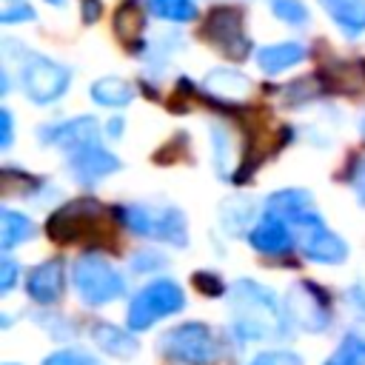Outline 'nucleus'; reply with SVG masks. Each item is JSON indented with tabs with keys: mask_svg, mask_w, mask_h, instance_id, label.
<instances>
[{
	"mask_svg": "<svg viewBox=\"0 0 365 365\" xmlns=\"http://www.w3.org/2000/svg\"><path fill=\"white\" fill-rule=\"evenodd\" d=\"M182 308H185V291L174 279L160 277V279H151L148 285H143L131 297L125 322L137 334V331H148L154 322H160L171 314H180Z\"/></svg>",
	"mask_w": 365,
	"mask_h": 365,
	"instance_id": "obj_7",
	"label": "nucleus"
},
{
	"mask_svg": "<svg viewBox=\"0 0 365 365\" xmlns=\"http://www.w3.org/2000/svg\"><path fill=\"white\" fill-rule=\"evenodd\" d=\"M14 140V125H11V111L3 108L0 111V148H9Z\"/></svg>",
	"mask_w": 365,
	"mask_h": 365,
	"instance_id": "obj_35",
	"label": "nucleus"
},
{
	"mask_svg": "<svg viewBox=\"0 0 365 365\" xmlns=\"http://www.w3.org/2000/svg\"><path fill=\"white\" fill-rule=\"evenodd\" d=\"M348 180H351V188L356 191L359 202H365V157H359V160L354 163V168H351Z\"/></svg>",
	"mask_w": 365,
	"mask_h": 365,
	"instance_id": "obj_34",
	"label": "nucleus"
},
{
	"mask_svg": "<svg viewBox=\"0 0 365 365\" xmlns=\"http://www.w3.org/2000/svg\"><path fill=\"white\" fill-rule=\"evenodd\" d=\"M157 351L180 365H214L222 356V339L205 322H180L160 334Z\"/></svg>",
	"mask_w": 365,
	"mask_h": 365,
	"instance_id": "obj_4",
	"label": "nucleus"
},
{
	"mask_svg": "<svg viewBox=\"0 0 365 365\" xmlns=\"http://www.w3.org/2000/svg\"><path fill=\"white\" fill-rule=\"evenodd\" d=\"M120 131H123V120H111L108 123V134L111 137H120Z\"/></svg>",
	"mask_w": 365,
	"mask_h": 365,
	"instance_id": "obj_38",
	"label": "nucleus"
},
{
	"mask_svg": "<svg viewBox=\"0 0 365 365\" xmlns=\"http://www.w3.org/2000/svg\"><path fill=\"white\" fill-rule=\"evenodd\" d=\"M140 29H143L140 3H137V0H123V3L117 6V11H114V34H117L123 43H128V40H134V37L140 34Z\"/></svg>",
	"mask_w": 365,
	"mask_h": 365,
	"instance_id": "obj_24",
	"label": "nucleus"
},
{
	"mask_svg": "<svg viewBox=\"0 0 365 365\" xmlns=\"http://www.w3.org/2000/svg\"><path fill=\"white\" fill-rule=\"evenodd\" d=\"M202 37L231 60H245L251 54V40L245 37L242 11L234 6H217L202 23Z\"/></svg>",
	"mask_w": 365,
	"mask_h": 365,
	"instance_id": "obj_10",
	"label": "nucleus"
},
{
	"mask_svg": "<svg viewBox=\"0 0 365 365\" xmlns=\"http://www.w3.org/2000/svg\"><path fill=\"white\" fill-rule=\"evenodd\" d=\"M251 365H302V356L285 348H274V351H262L251 359Z\"/></svg>",
	"mask_w": 365,
	"mask_h": 365,
	"instance_id": "obj_30",
	"label": "nucleus"
},
{
	"mask_svg": "<svg viewBox=\"0 0 365 365\" xmlns=\"http://www.w3.org/2000/svg\"><path fill=\"white\" fill-rule=\"evenodd\" d=\"M100 128L94 117H74V120H63V123H51L46 128H40V140L48 145H60L66 151H77L88 143H97Z\"/></svg>",
	"mask_w": 365,
	"mask_h": 365,
	"instance_id": "obj_14",
	"label": "nucleus"
},
{
	"mask_svg": "<svg viewBox=\"0 0 365 365\" xmlns=\"http://www.w3.org/2000/svg\"><path fill=\"white\" fill-rule=\"evenodd\" d=\"M46 3H54V6H60V3H63V0H46Z\"/></svg>",
	"mask_w": 365,
	"mask_h": 365,
	"instance_id": "obj_39",
	"label": "nucleus"
},
{
	"mask_svg": "<svg viewBox=\"0 0 365 365\" xmlns=\"http://www.w3.org/2000/svg\"><path fill=\"white\" fill-rule=\"evenodd\" d=\"M120 214V225L128 228L137 237H148V240H160L168 245H188V220L180 208L165 205V208H145V205H123L117 208Z\"/></svg>",
	"mask_w": 365,
	"mask_h": 365,
	"instance_id": "obj_6",
	"label": "nucleus"
},
{
	"mask_svg": "<svg viewBox=\"0 0 365 365\" xmlns=\"http://www.w3.org/2000/svg\"><path fill=\"white\" fill-rule=\"evenodd\" d=\"M194 285L205 297H222V294H228V285L222 282V277L217 271H194Z\"/></svg>",
	"mask_w": 365,
	"mask_h": 365,
	"instance_id": "obj_29",
	"label": "nucleus"
},
{
	"mask_svg": "<svg viewBox=\"0 0 365 365\" xmlns=\"http://www.w3.org/2000/svg\"><path fill=\"white\" fill-rule=\"evenodd\" d=\"M325 86L336 94H356L365 88V63L362 60H342V63H331L325 71Z\"/></svg>",
	"mask_w": 365,
	"mask_h": 365,
	"instance_id": "obj_17",
	"label": "nucleus"
},
{
	"mask_svg": "<svg viewBox=\"0 0 365 365\" xmlns=\"http://www.w3.org/2000/svg\"><path fill=\"white\" fill-rule=\"evenodd\" d=\"M120 214L108 211L97 200H74L51 211L46 231L57 245H86L88 251L117 242Z\"/></svg>",
	"mask_w": 365,
	"mask_h": 365,
	"instance_id": "obj_3",
	"label": "nucleus"
},
{
	"mask_svg": "<svg viewBox=\"0 0 365 365\" xmlns=\"http://www.w3.org/2000/svg\"><path fill=\"white\" fill-rule=\"evenodd\" d=\"M6 365H14V362H6Z\"/></svg>",
	"mask_w": 365,
	"mask_h": 365,
	"instance_id": "obj_42",
	"label": "nucleus"
},
{
	"mask_svg": "<svg viewBox=\"0 0 365 365\" xmlns=\"http://www.w3.org/2000/svg\"><path fill=\"white\" fill-rule=\"evenodd\" d=\"M285 314L297 328L308 334H325L334 319L328 291L311 279H299L297 285H291L285 297Z\"/></svg>",
	"mask_w": 365,
	"mask_h": 365,
	"instance_id": "obj_8",
	"label": "nucleus"
},
{
	"mask_svg": "<svg viewBox=\"0 0 365 365\" xmlns=\"http://www.w3.org/2000/svg\"><path fill=\"white\" fill-rule=\"evenodd\" d=\"M63 291H66V262L60 257L37 262L26 277V294L37 305H57Z\"/></svg>",
	"mask_w": 365,
	"mask_h": 365,
	"instance_id": "obj_12",
	"label": "nucleus"
},
{
	"mask_svg": "<svg viewBox=\"0 0 365 365\" xmlns=\"http://www.w3.org/2000/svg\"><path fill=\"white\" fill-rule=\"evenodd\" d=\"M325 365H365V339L359 334H348L325 359Z\"/></svg>",
	"mask_w": 365,
	"mask_h": 365,
	"instance_id": "obj_26",
	"label": "nucleus"
},
{
	"mask_svg": "<svg viewBox=\"0 0 365 365\" xmlns=\"http://www.w3.org/2000/svg\"><path fill=\"white\" fill-rule=\"evenodd\" d=\"M359 336H362V339H365V334H359Z\"/></svg>",
	"mask_w": 365,
	"mask_h": 365,
	"instance_id": "obj_41",
	"label": "nucleus"
},
{
	"mask_svg": "<svg viewBox=\"0 0 365 365\" xmlns=\"http://www.w3.org/2000/svg\"><path fill=\"white\" fill-rule=\"evenodd\" d=\"M231 331L240 342H262L285 336L288 314H282L271 288L257 279H237L228 288Z\"/></svg>",
	"mask_w": 365,
	"mask_h": 365,
	"instance_id": "obj_2",
	"label": "nucleus"
},
{
	"mask_svg": "<svg viewBox=\"0 0 365 365\" xmlns=\"http://www.w3.org/2000/svg\"><path fill=\"white\" fill-rule=\"evenodd\" d=\"M148 9L171 23H188L197 17V6L194 0H148Z\"/></svg>",
	"mask_w": 365,
	"mask_h": 365,
	"instance_id": "obj_25",
	"label": "nucleus"
},
{
	"mask_svg": "<svg viewBox=\"0 0 365 365\" xmlns=\"http://www.w3.org/2000/svg\"><path fill=\"white\" fill-rule=\"evenodd\" d=\"M245 240L251 242L254 251L265 254V257H285L297 248L294 242V231L291 225L277 214V211H262V217L251 225V231L245 234Z\"/></svg>",
	"mask_w": 365,
	"mask_h": 365,
	"instance_id": "obj_11",
	"label": "nucleus"
},
{
	"mask_svg": "<svg viewBox=\"0 0 365 365\" xmlns=\"http://www.w3.org/2000/svg\"><path fill=\"white\" fill-rule=\"evenodd\" d=\"M362 131H365V120H362Z\"/></svg>",
	"mask_w": 365,
	"mask_h": 365,
	"instance_id": "obj_40",
	"label": "nucleus"
},
{
	"mask_svg": "<svg viewBox=\"0 0 365 365\" xmlns=\"http://www.w3.org/2000/svg\"><path fill=\"white\" fill-rule=\"evenodd\" d=\"M202 88L220 103H242L251 94V80L234 68H211L202 77Z\"/></svg>",
	"mask_w": 365,
	"mask_h": 365,
	"instance_id": "obj_15",
	"label": "nucleus"
},
{
	"mask_svg": "<svg viewBox=\"0 0 365 365\" xmlns=\"http://www.w3.org/2000/svg\"><path fill=\"white\" fill-rule=\"evenodd\" d=\"M211 143H214V165H217L220 177H228V180H231V174H234L231 168H234L240 160H237V148H234V140H231L228 128L214 125V128H211Z\"/></svg>",
	"mask_w": 365,
	"mask_h": 365,
	"instance_id": "obj_23",
	"label": "nucleus"
},
{
	"mask_svg": "<svg viewBox=\"0 0 365 365\" xmlns=\"http://www.w3.org/2000/svg\"><path fill=\"white\" fill-rule=\"evenodd\" d=\"M348 299H351V305H354V308H359V311L365 314V282L351 285V288H348Z\"/></svg>",
	"mask_w": 365,
	"mask_h": 365,
	"instance_id": "obj_36",
	"label": "nucleus"
},
{
	"mask_svg": "<svg viewBox=\"0 0 365 365\" xmlns=\"http://www.w3.org/2000/svg\"><path fill=\"white\" fill-rule=\"evenodd\" d=\"M100 17V0H83V20L94 23Z\"/></svg>",
	"mask_w": 365,
	"mask_h": 365,
	"instance_id": "obj_37",
	"label": "nucleus"
},
{
	"mask_svg": "<svg viewBox=\"0 0 365 365\" xmlns=\"http://www.w3.org/2000/svg\"><path fill=\"white\" fill-rule=\"evenodd\" d=\"M308 54V48L302 43H274V46H262L257 51V66L265 74H279L297 63H302Z\"/></svg>",
	"mask_w": 365,
	"mask_h": 365,
	"instance_id": "obj_18",
	"label": "nucleus"
},
{
	"mask_svg": "<svg viewBox=\"0 0 365 365\" xmlns=\"http://www.w3.org/2000/svg\"><path fill=\"white\" fill-rule=\"evenodd\" d=\"M43 365H103L100 359H94L91 354L86 351H77V348H60L54 354H48L43 359Z\"/></svg>",
	"mask_w": 365,
	"mask_h": 365,
	"instance_id": "obj_28",
	"label": "nucleus"
},
{
	"mask_svg": "<svg viewBox=\"0 0 365 365\" xmlns=\"http://www.w3.org/2000/svg\"><path fill=\"white\" fill-rule=\"evenodd\" d=\"M34 234H37V228L26 214L11 211V208L0 211V251H11L14 245L29 242Z\"/></svg>",
	"mask_w": 365,
	"mask_h": 365,
	"instance_id": "obj_20",
	"label": "nucleus"
},
{
	"mask_svg": "<svg viewBox=\"0 0 365 365\" xmlns=\"http://www.w3.org/2000/svg\"><path fill=\"white\" fill-rule=\"evenodd\" d=\"M251 217H254V202L248 197H234L225 200L220 208V220H222V231L225 234H248L251 231Z\"/></svg>",
	"mask_w": 365,
	"mask_h": 365,
	"instance_id": "obj_22",
	"label": "nucleus"
},
{
	"mask_svg": "<svg viewBox=\"0 0 365 365\" xmlns=\"http://www.w3.org/2000/svg\"><path fill=\"white\" fill-rule=\"evenodd\" d=\"M68 83H71V71L63 63L43 54H31L20 68V86L26 97L37 106L60 100L68 91Z\"/></svg>",
	"mask_w": 365,
	"mask_h": 365,
	"instance_id": "obj_9",
	"label": "nucleus"
},
{
	"mask_svg": "<svg viewBox=\"0 0 365 365\" xmlns=\"http://www.w3.org/2000/svg\"><path fill=\"white\" fill-rule=\"evenodd\" d=\"M88 334H91V339H94V345L100 348V351H106V354H111V356H117V359H128V356H134L137 354V339L131 336V328L125 331V328H120V325H111V322H94L91 328H88Z\"/></svg>",
	"mask_w": 365,
	"mask_h": 365,
	"instance_id": "obj_16",
	"label": "nucleus"
},
{
	"mask_svg": "<svg viewBox=\"0 0 365 365\" xmlns=\"http://www.w3.org/2000/svg\"><path fill=\"white\" fill-rule=\"evenodd\" d=\"M71 282L80 294V299L91 308H100V305H108L114 302L117 297L125 294V277L100 254L88 251V254H80L71 265Z\"/></svg>",
	"mask_w": 365,
	"mask_h": 365,
	"instance_id": "obj_5",
	"label": "nucleus"
},
{
	"mask_svg": "<svg viewBox=\"0 0 365 365\" xmlns=\"http://www.w3.org/2000/svg\"><path fill=\"white\" fill-rule=\"evenodd\" d=\"M165 257H160L157 251H140L137 257H131V268L137 271V274H154V271H160V268H165Z\"/></svg>",
	"mask_w": 365,
	"mask_h": 365,
	"instance_id": "obj_31",
	"label": "nucleus"
},
{
	"mask_svg": "<svg viewBox=\"0 0 365 365\" xmlns=\"http://www.w3.org/2000/svg\"><path fill=\"white\" fill-rule=\"evenodd\" d=\"M120 165L123 163L111 151H106L100 143H88L77 151H68V168L80 185H94L97 180L120 171Z\"/></svg>",
	"mask_w": 365,
	"mask_h": 365,
	"instance_id": "obj_13",
	"label": "nucleus"
},
{
	"mask_svg": "<svg viewBox=\"0 0 365 365\" xmlns=\"http://www.w3.org/2000/svg\"><path fill=\"white\" fill-rule=\"evenodd\" d=\"M3 23H17V20H34V9L26 0H6L3 11H0Z\"/></svg>",
	"mask_w": 365,
	"mask_h": 365,
	"instance_id": "obj_32",
	"label": "nucleus"
},
{
	"mask_svg": "<svg viewBox=\"0 0 365 365\" xmlns=\"http://www.w3.org/2000/svg\"><path fill=\"white\" fill-rule=\"evenodd\" d=\"M17 274H20V265L9 257V251H3V259H0V294H9L14 288Z\"/></svg>",
	"mask_w": 365,
	"mask_h": 365,
	"instance_id": "obj_33",
	"label": "nucleus"
},
{
	"mask_svg": "<svg viewBox=\"0 0 365 365\" xmlns=\"http://www.w3.org/2000/svg\"><path fill=\"white\" fill-rule=\"evenodd\" d=\"M268 211H277L294 231V242L302 251L305 259L319 262V265H339L348 259V242L336 237L322 214L314 208V200L305 188H282L274 191L265 200Z\"/></svg>",
	"mask_w": 365,
	"mask_h": 365,
	"instance_id": "obj_1",
	"label": "nucleus"
},
{
	"mask_svg": "<svg viewBox=\"0 0 365 365\" xmlns=\"http://www.w3.org/2000/svg\"><path fill=\"white\" fill-rule=\"evenodd\" d=\"M319 3L334 17V23L351 37L365 31V0H319Z\"/></svg>",
	"mask_w": 365,
	"mask_h": 365,
	"instance_id": "obj_19",
	"label": "nucleus"
},
{
	"mask_svg": "<svg viewBox=\"0 0 365 365\" xmlns=\"http://www.w3.org/2000/svg\"><path fill=\"white\" fill-rule=\"evenodd\" d=\"M88 94L97 106H106V108H123L134 100V88L123 77H100L91 83Z\"/></svg>",
	"mask_w": 365,
	"mask_h": 365,
	"instance_id": "obj_21",
	"label": "nucleus"
},
{
	"mask_svg": "<svg viewBox=\"0 0 365 365\" xmlns=\"http://www.w3.org/2000/svg\"><path fill=\"white\" fill-rule=\"evenodd\" d=\"M271 11H274V17H279L282 23H291V26L308 23V9L299 0H271Z\"/></svg>",
	"mask_w": 365,
	"mask_h": 365,
	"instance_id": "obj_27",
	"label": "nucleus"
}]
</instances>
